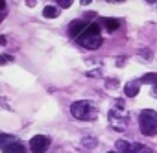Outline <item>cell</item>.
I'll return each instance as SVG.
<instances>
[{
	"mask_svg": "<svg viewBox=\"0 0 157 153\" xmlns=\"http://www.w3.org/2000/svg\"><path fill=\"white\" fill-rule=\"evenodd\" d=\"M102 35H100V22H91L87 28H85V32L78 37V43H80L83 48H87V50H96V48H100L102 46Z\"/></svg>",
	"mask_w": 157,
	"mask_h": 153,
	"instance_id": "1",
	"label": "cell"
},
{
	"mask_svg": "<svg viewBox=\"0 0 157 153\" xmlns=\"http://www.w3.org/2000/svg\"><path fill=\"white\" fill-rule=\"evenodd\" d=\"M6 15H8V11H0V22L4 21V17H6Z\"/></svg>",
	"mask_w": 157,
	"mask_h": 153,
	"instance_id": "20",
	"label": "cell"
},
{
	"mask_svg": "<svg viewBox=\"0 0 157 153\" xmlns=\"http://www.w3.org/2000/svg\"><path fill=\"white\" fill-rule=\"evenodd\" d=\"M115 103H117L115 109L109 111V124H111L115 129L120 131V129H124V127L128 125V113L124 111V105H122L120 100H117Z\"/></svg>",
	"mask_w": 157,
	"mask_h": 153,
	"instance_id": "4",
	"label": "cell"
},
{
	"mask_svg": "<svg viewBox=\"0 0 157 153\" xmlns=\"http://www.w3.org/2000/svg\"><path fill=\"white\" fill-rule=\"evenodd\" d=\"M4 153H26V147H24V144H21V142H11L10 146H6L4 149H2Z\"/></svg>",
	"mask_w": 157,
	"mask_h": 153,
	"instance_id": "8",
	"label": "cell"
},
{
	"mask_svg": "<svg viewBox=\"0 0 157 153\" xmlns=\"http://www.w3.org/2000/svg\"><path fill=\"white\" fill-rule=\"evenodd\" d=\"M70 113H72V116L78 118V120H94L98 111L94 109V105H93L91 102L82 100V102H74V103L70 105Z\"/></svg>",
	"mask_w": 157,
	"mask_h": 153,
	"instance_id": "2",
	"label": "cell"
},
{
	"mask_svg": "<svg viewBox=\"0 0 157 153\" xmlns=\"http://www.w3.org/2000/svg\"><path fill=\"white\" fill-rule=\"evenodd\" d=\"M117 2H122V0H117Z\"/></svg>",
	"mask_w": 157,
	"mask_h": 153,
	"instance_id": "26",
	"label": "cell"
},
{
	"mask_svg": "<svg viewBox=\"0 0 157 153\" xmlns=\"http://www.w3.org/2000/svg\"><path fill=\"white\" fill-rule=\"evenodd\" d=\"M93 2V0H82V6H89Z\"/></svg>",
	"mask_w": 157,
	"mask_h": 153,
	"instance_id": "22",
	"label": "cell"
},
{
	"mask_svg": "<svg viewBox=\"0 0 157 153\" xmlns=\"http://www.w3.org/2000/svg\"><path fill=\"white\" fill-rule=\"evenodd\" d=\"M89 24L85 22V21H82V19H76V21H72L70 22V26H68V35L70 37H80L83 32H85V28H87Z\"/></svg>",
	"mask_w": 157,
	"mask_h": 153,
	"instance_id": "6",
	"label": "cell"
},
{
	"mask_svg": "<svg viewBox=\"0 0 157 153\" xmlns=\"http://www.w3.org/2000/svg\"><path fill=\"white\" fill-rule=\"evenodd\" d=\"M115 146H117V149L120 153H133V144L128 142V140H117Z\"/></svg>",
	"mask_w": 157,
	"mask_h": 153,
	"instance_id": "10",
	"label": "cell"
},
{
	"mask_svg": "<svg viewBox=\"0 0 157 153\" xmlns=\"http://www.w3.org/2000/svg\"><path fill=\"white\" fill-rule=\"evenodd\" d=\"M140 55L144 61H151V52L150 50H140Z\"/></svg>",
	"mask_w": 157,
	"mask_h": 153,
	"instance_id": "17",
	"label": "cell"
},
{
	"mask_svg": "<svg viewBox=\"0 0 157 153\" xmlns=\"http://www.w3.org/2000/svg\"><path fill=\"white\" fill-rule=\"evenodd\" d=\"M117 85H118L117 80H107V81H105V87H107V89H115Z\"/></svg>",
	"mask_w": 157,
	"mask_h": 153,
	"instance_id": "18",
	"label": "cell"
},
{
	"mask_svg": "<svg viewBox=\"0 0 157 153\" xmlns=\"http://www.w3.org/2000/svg\"><path fill=\"white\" fill-rule=\"evenodd\" d=\"M0 11H8V6H6V0H0Z\"/></svg>",
	"mask_w": 157,
	"mask_h": 153,
	"instance_id": "19",
	"label": "cell"
},
{
	"mask_svg": "<svg viewBox=\"0 0 157 153\" xmlns=\"http://www.w3.org/2000/svg\"><path fill=\"white\" fill-rule=\"evenodd\" d=\"M72 2H74V0H57V4H59L61 8H65V9H67V8H70V6H72Z\"/></svg>",
	"mask_w": 157,
	"mask_h": 153,
	"instance_id": "16",
	"label": "cell"
},
{
	"mask_svg": "<svg viewBox=\"0 0 157 153\" xmlns=\"http://www.w3.org/2000/svg\"><path fill=\"white\" fill-rule=\"evenodd\" d=\"M8 41H6V35H0V44H6Z\"/></svg>",
	"mask_w": 157,
	"mask_h": 153,
	"instance_id": "21",
	"label": "cell"
},
{
	"mask_svg": "<svg viewBox=\"0 0 157 153\" xmlns=\"http://www.w3.org/2000/svg\"><path fill=\"white\" fill-rule=\"evenodd\" d=\"M82 144L87 146V147H94L98 142H96V138H89V136H87V138H82Z\"/></svg>",
	"mask_w": 157,
	"mask_h": 153,
	"instance_id": "14",
	"label": "cell"
},
{
	"mask_svg": "<svg viewBox=\"0 0 157 153\" xmlns=\"http://www.w3.org/2000/svg\"><path fill=\"white\" fill-rule=\"evenodd\" d=\"M100 26H105V30L111 33V32H117V30L120 28V22H118L117 19H109V17H104V19H100Z\"/></svg>",
	"mask_w": 157,
	"mask_h": 153,
	"instance_id": "7",
	"label": "cell"
},
{
	"mask_svg": "<svg viewBox=\"0 0 157 153\" xmlns=\"http://www.w3.org/2000/svg\"><path fill=\"white\" fill-rule=\"evenodd\" d=\"M139 125H140V131L146 135V136H153L157 135V113L155 111H142L140 116H139Z\"/></svg>",
	"mask_w": 157,
	"mask_h": 153,
	"instance_id": "3",
	"label": "cell"
},
{
	"mask_svg": "<svg viewBox=\"0 0 157 153\" xmlns=\"http://www.w3.org/2000/svg\"><path fill=\"white\" fill-rule=\"evenodd\" d=\"M139 81H131V83H128L126 85V89H124V94L128 96V98H135L137 94H139Z\"/></svg>",
	"mask_w": 157,
	"mask_h": 153,
	"instance_id": "9",
	"label": "cell"
},
{
	"mask_svg": "<svg viewBox=\"0 0 157 153\" xmlns=\"http://www.w3.org/2000/svg\"><path fill=\"white\" fill-rule=\"evenodd\" d=\"M107 153H117V151H107Z\"/></svg>",
	"mask_w": 157,
	"mask_h": 153,
	"instance_id": "25",
	"label": "cell"
},
{
	"mask_svg": "<svg viewBox=\"0 0 157 153\" xmlns=\"http://www.w3.org/2000/svg\"><path fill=\"white\" fill-rule=\"evenodd\" d=\"M153 94H155V96H157V81H155V83H153Z\"/></svg>",
	"mask_w": 157,
	"mask_h": 153,
	"instance_id": "23",
	"label": "cell"
},
{
	"mask_svg": "<svg viewBox=\"0 0 157 153\" xmlns=\"http://www.w3.org/2000/svg\"><path fill=\"white\" fill-rule=\"evenodd\" d=\"M11 142H15V136L13 135H8V133H0V147H6V146H10Z\"/></svg>",
	"mask_w": 157,
	"mask_h": 153,
	"instance_id": "12",
	"label": "cell"
},
{
	"mask_svg": "<svg viewBox=\"0 0 157 153\" xmlns=\"http://www.w3.org/2000/svg\"><path fill=\"white\" fill-rule=\"evenodd\" d=\"M146 2H148V4H153V2H155V0H146Z\"/></svg>",
	"mask_w": 157,
	"mask_h": 153,
	"instance_id": "24",
	"label": "cell"
},
{
	"mask_svg": "<svg viewBox=\"0 0 157 153\" xmlns=\"http://www.w3.org/2000/svg\"><path fill=\"white\" fill-rule=\"evenodd\" d=\"M155 81H157V74H153V72H151V74H146V76H142L139 83H151V85H153Z\"/></svg>",
	"mask_w": 157,
	"mask_h": 153,
	"instance_id": "13",
	"label": "cell"
},
{
	"mask_svg": "<svg viewBox=\"0 0 157 153\" xmlns=\"http://www.w3.org/2000/svg\"><path fill=\"white\" fill-rule=\"evenodd\" d=\"M11 61H13V55H8V54L0 55V65H6V63H11Z\"/></svg>",
	"mask_w": 157,
	"mask_h": 153,
	"instance_id": "15",
	"label": "cell"
},
{
	"mask_svg": "<svg viewBox=\"0 0 157 153\" xmlns=\"http://www.w3.org/2000/svg\"><path fill=\"white\" fill-rule=\"evenodd\" d=\"M50 147V138L46 135H35L30 140V149L32 153H46V149Z\"/></svg>",
	"mask_w": 157,
	"mask_h": 153,
	"instance_id": "5",
	"label": "cell"
},
{
	"mask_svg": "<svg viewBox=\"0 0 157 153\" xmlns=\"http://www.w3.org/2000/svg\"><path fill=\"white\" fill-rule=\"evenodd\" d=\"M43 15H44L46 19H56V17H59V9H57L56 6H46V8L43 9Z\"/></svg>",
	"mask_w": 157,
	"mask_h": 153,
	"instance_id": "11",
	"label": "cell"
}]
</instances>
